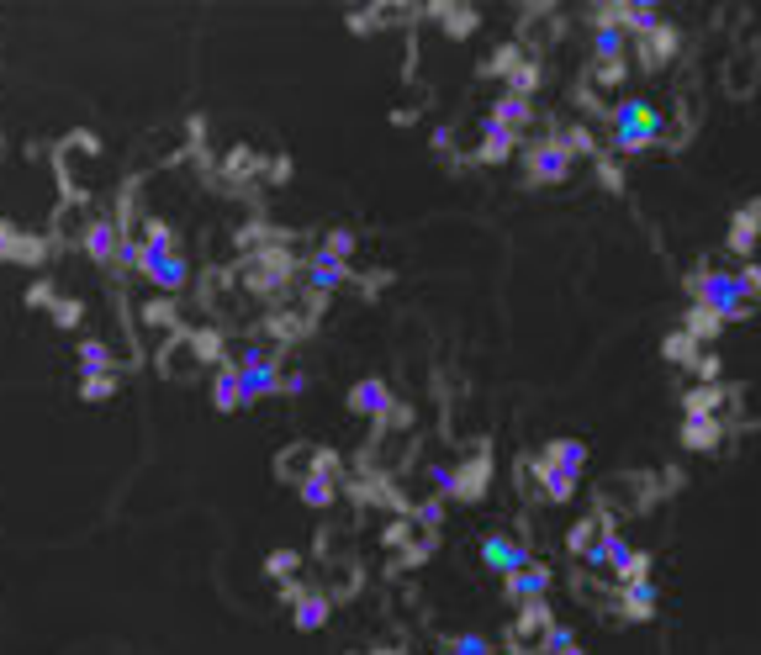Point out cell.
Returning <instances> with one entry per match:
<instances>
[{
	"mask_svg": "<svg viewBox=\"0 0 761 655\" xmlns=\"http://www.w3.org/2000/svg\"><path fill=\"white\" fill-rule=\"evenodd\" d=\"M661 111L651 101H614L608 106V148H614L619 159H635L645 154V148H656L661 143Z\"/></svg>",
	"mask_w": 761,
	"mask_h": 655,
	"instance_id": "cell-1",
	"label": "cell"
},
{
	"mask_svg": "<svg viewBox=\"0 0 761 655\" xmlns=\"http://www.w3.org/2000/svg\"><path fill=\"white\" fill-rule=\"evenodd\" d=\"M688 296L693 307L725 317V323H746L751 317V296H746V280H740V270H693L688 275Z\"/></svg>",
	"mask_w": 761,
	"mask_h": 655,
	"instance_id": "cell-2",
	"label": "cell"
},
{
	"mask_svg": "<svg viewBox=\"0 0 761 655\" xmlns=\"http://www.w3.org/2000/svg\"><path fill=\"white\" fill-rule=\"evenodd\" d=\"M571 164H577V159L566 154V143L555 133H540L524 148V185H534V191H545V185H566Z\"/></svg>",
	"mask_w": 761,
	"mask_h": 655,
	"instance_id": "cell-3",
	"label": "cell"
},
{
	"mask_svg": "<svg viewBox=\"0 0 761 655\" xmlns=\"http://www.w3.org/2000/svg\"><path fill=\"white\" fill-rule=\"evenodd\" d=\"M138 275H148V286H159L164 296H175V291H185V280H191V265H185L180 243H164V249H148L143 243V270Z\"/></svg>",
	"mask_w": 761,
	"mask_h": 655,
	"instance_id": "cell-4",
	"label": "cell"
},
{
	"mask_svg": "<svg viewBox=\"0 0 761 655\" xmlns=\"http://www.w3.org/2000/svg\"><path fill=\"white\" fill-rule=\"evenodd\" d=\"M614 529V518H608L603 508L592 513V518H577L571 523V534H566V550L582 560V566H592V571H603L608 566V550H603V534Z\"/></svg>",
	"mask_w": 761,
	"mask_h": 655,
	"instance_id": "cell-5",
	"label": "cell"
},
{
	"mask_svg": "<svg viewBox=\"0 0 761 655\" xmlns=\"http://www.w3.org/2000/svg\"><path fill=\"white\" fill-rule=\"evenodd\" d=\"M603 550H608V576H614V587L619 582H651V555L635 550V539H624L619 529H608L603 534Z\"/></svg>",
	"mask_w": 761,
	"mask_h": 655,
	"instance_id": "cell-6",
	"label": "cell"
},
{
	"mask_svg": "<svg viewBox=\"0 0 761 655\" xmlns=\"http://www.w3.org/2000/svg\"><path fill=\"white\" fill-rule=\"evenodd\" d=\"M550 624H555L550 603H529V608H518V619H513V629H508V650H513V655H534V650H545Z\"/></svg>",
	"mask_w": 761,
	"mask_h": 655,
	"instance_id": "cell-7",
	"label": "cell"
},
{
	"mask_svg": "<svg viewBox=\"0 0 761 655\" xmlns=\"http://www.w3.org/2000/svg\"><path fill=\"white\" fill-rule=\"evenodd\" d=\"M481 566L497 571V576H508V571L534 566V550L518 534H487V539H481Z\"/></svg>",
	"mask_w": 761,
	"mask_h": 655,
	"instance_id": "cell-8",
	"label": "cell"
},
{
	"mask_svg": "<svg viewBox=\"0 0 761 655\" xmlns=\"http://www.w3.org/2000/svg\"><path fill=\"white\" fill-rule=\"evenodd\" d=\"M550 587H555V571H550V566H524V571H508V576H503V597H508L513 608L550 603Z\"/></svg>",
	"mask_w": 761,
	"mask_h": 655,
	"instance_id": "cell-9",
	"label": "cell"
},
{
	"mask_svg": "<svg viewBox=\"0 0 761 655\" xmlns=\"http://www.w3.org/2000/svg\"><path fill=\"white\" fill-rule=\"evenodd\" d=\"M127 228L117 217H85V233H80V249L96 259V265H117V249H122Z\"/></svg>",
	"mask_w": 761,
	"mask_h": 655,
	"instance_id": "cell-10",
	"label": "cell"
},
{
	"mask_svg": "<svg viewBox=\"0 0 761 655\" xmlns=\"http://www.w3.org/2000/svg\"><path fill=\"white\" fill-rule=\"evenodd\" d=\"M397 407V397H392V386H386L381 376H360L355 386H349V413H360V418H386Z\"/></svg>",
	"mask_w": 761,
	"mask_h": 655,
	"instance_id": "cell-11",
	"label": "cell"
},
{
	"mask_svg": "<svg viewBox=\"0 0 761 655\" xmlns=\"http://www.w3.org/2000/svg\"><path fill=\"white\" fill-rule=\"evenodd\" d=\"M677 53H682V32H677L672 22H661L656 32L635 37V59H640V69H661V64H672Z\"/></svg>",
	"mask_w": 761,
	"mask_h": 655,
	"instance_id": "cell-12",
	"label": "cell"
},
{
	"mask_svg": "<svg viewBox=\"0 0 761 655\" xmlns=\"http://www.w3.org/2000/svg\"><path fill=\"white\" fill-rule=\"evenodd\" d=\"M487 481H492V455L476 449L471 460H455V502H481L487 497Z\"/></svg>",
	"mask_w": 761,
	"mask_h": 655,
	"instance_id": "cell-13",
	"label": "cell"
},
{
	"mask_svg": "<svg viewBox=\"0 0 761 655\" xmlns=\"http://www.w3.org/2000/svg\"><path fill=\"white\" fill-rule=\"evenodd\" d=\"M614 613H619L624 624L656 619V587H651V582H619V587H614Z\"/></svg>",
	"mask_w": 761,
	"mask_h": 655,
	"instance_id": "cell-14",
	"label": "cell"
},
{
	"mask_svg": "<svg viewBox=\"0 0 761 655\" xmlns=\"http://www.w3.org/2000/svg\"><path fill=\"white\" fill-rule=\"evenodd\" d=\"M534 460L550 465V471H571V476H582V471H587V460H592V449H587L582 439H545Z\"/></svg>",
	"mask_w": 761,
	"mask_h": 655,
	"instance_id": "cell-15",
	"label": "cell"
},
{
	"mask_svg": "<svg viewBox=\"0 0 761 655\" xmlns=\"http://www.w3.org/2000/svg\"><path fill=\"white\" fill-rule=\"evenodd\" d=\"M328 613H333V597H328L323 587H307V592L291 603V629H296V634H318V629L328 624Z\"/></svg>",
	"mask_w": 761,
	"mask_h": 655,
	"instance_id": "cell-16",
	"label": "cell"
},
{
	"mask_svg": "<svg viewBox=\"0 0 761 655\" xmlns=\"http://www.w3.org/2000/svg\"><path fill=\"white\" fill-rule=\"evenodd\" d=\"M524 476H534L540 481V497L545 502H555V508H561V502H571L577 497V486H582V476H571V471H550V465H540V460H524Z\"/></svg>",
	"mask_w": 761,
	"mask_h": 655,
	"instance_id": "cell-17",
	"label": "cell"
},
{
	"mask_svg": "<svg viewBox=\"0 0 761 655\" xmlns=\"http://www.w3.org/2000/svg\"><path fill=\"white\" fill-rule=\"evenodd\" d=\"M53 243L48 238H32V233H16L11 222H0V259H22V265H43Z\"/></svg>",
	"mask_w": 761,
	"mask_h": 655,
	"instance_id": "cell-18",
	"label": "cell"
},
{
	"mask_svg": "<svg viewBox=\"0 0 761 655\" xmlns=\"http://www.w3.org/2000/svg\"><path fill=\"white\" fill-rule=\"evenodd\" d=\"M518 154V133H508V127L503 122H481V143H476V159L481 164H508Z\"/></svg>",
	"mask_w": 761,
	"mask_h": 655,
	"instance_id": "cell-19",
	"label": "cell"
},
{
	"mask_svg": "<svg viewBox=\"0 0 761 655\" xmlns=\"http://www.w3.org/2000/svg\"><path fill=\"white\" fill-rule=\"evenodd\" d=\"M302 275H307V291H312V296H333L339 286H349V265H333V259H323V254H307Z\"/></svg>",
	"mask_w": 761,
	"mask_h": 655,
	"instance_id": "cell-20",
	"label": "cell"
},
{
	"mask_svg": "<svg viewBox=\"0 0 761 655\" xmlns=\"http://www.w3.org/2000/svg\"><path fill=\"white\" fill-rule=\"evenodd\" d=\"M487 117H492V122H503L508 133H524V127L534 122V96H513V90H503V96L492 101Z\"/></svg>",
	"mask_w": 761,
	"mask_h": 655,
	"instance_id": "cell-21",
	"label": "cell"
},
{
	"mask_svg": "<svg viewBox=\"0 0 761 655\" xmlns=\"http://www.w3.org/2000/svg\"><path fill=\"white\" fill-rule=\"evenodd\" d=\"M180 344L191 349L196 365H222V328H180Z\"/></svg>",
	"mask_w": 761,
	"mask_h": 655,
	"instance_id": "cell-22",
	"label": "cell"
},
{
	"mask_svg": "<svg viewBox=\"0 0 761 655\" xmlns=\"http://www.w3.org/2000/svg\"><path fill=\"white\" fill-rule=\"evenodd\" d=\"M619 59H629V37H624V27L598 22V27H592V64H619Z\"/></svg>",
	"mask_w": 761,
	"mask_h": 655,
	"instance_id": "cell-23",
	"label": "cell"
},
{
	"mask_svg": "<svg viewBox=\"0 0 761 655\" xmlns=\"http://www.w3.org/2000/svg\"><path fill=\"white\" fill-rule=\"evenodd\" d=\"M212 407H217V413H238V407H244V386H238V365H228V360H222V365L212 370Z\"/></svg>",
	"mask_w": 761,
	"mask_h": 655,
	"instance_id": "cell-24",
	"label": "cell"
},
{
	"mask_svg": "<svg viewBox=\"0 0 761 655\" xmlns=\"http://www.w3.org/2000/svg\"><path fill=\"white\" fill-rule=\"evenodd\" d=\"M550 133L566 143L571 159H598V133H592V122H555Z\"/></svg>",
	"mask_w": 761,
	"mask_h": 655,
	"instance_id": "cell-25",
	"label": "cell"
},
{
	"mask_svg": "<svg viewBox=\"0 0 761 655\" xmlns=\"http://www.w3.org/2000/svg\"><path fill=\"white\" fill-rule=\"evenodd\" d=\"M74 360H80V376H106V370H117V354H111L106 339H80L74 344Z\"/></svg>",
	"mask_w": 761,
	"mask_h": 655,
	"instance_id": "cell-26",
	"label": "cell"
},
{
	"mask_svg": "<svg viewBox=\"0 0 761 655\" xmlns=\"http://www.w3.org/2000/svg\"><path fill=\"white\" fill-rule=\"evenodd\" d=\"M682 449H719V439H725V423L719 418H688L677 428Z\"/></svg>",
	"mask_w": 761,
	"mask_h": 655,
	"instance_id": "cell-27",
	"label": "cell"
},
{
	"mask_svg": "<svg viewBox=\"0 0 761 655\" xmlns=\"http://www.w3.org/2000/svg\"><path fill=\"white\" fill-rule=\"evenodd\" d=\"M296 502H302V508H333V502H339V481L333 476H302L296 481Z\"/></svg>",
	"mask_w": 761,
	"mask_h": 655,
	"instance_id": "cell-28",
	"label": "cell"
},
{
	"mask_svg": "<svg viewBox=\"0 0 761 655\" xmlns=\"http://www.w3.org/2000/svg\"><path fill=\"white\" fill-rule=\"evenodd\" d=\"M434 555H439V534H434V529H418V534H413V539H407V545H402L397 566H402V571H413V566H429Z\"/></svg>",
	"mask_w": 761,
	"mask_h": 655,
	"instance_id": "cell-29",
	"label": "cell"
},
{
	"mask_svg": "<svg viewBox=\"0 0 761 655\" xmlns=\"http://www.w3.org/2000/svg\"><path fill=\"white\" fill-rule=\"evenodd\" d=\"M355 249H360V233H355V228H328L323 243H318V254L333 259V265H349V259H355Z\"/></svg>",
	"mask_w": 761,
	"mask_h": 655,
	"instance_id": "cell-30",
	"label": "cell"
},
{
	"mask_svg": "<svg viewBox=\"0 0 761 655\" xmlns=\"http://www.w3.org/2000/svg\"><path fill=\"white\" fill-rule=\"evenodd\" d=\"M756 228H761V201L740 207L735 228H730V249H735V254H751V249H756Z\"/></svg>",
	"mask_w": 761,
	"mask_h": 655,
	"instance_id": "cell-31",
	"label": "cell"
},
{
	"mask_svg": "<svg viewBox=\"0 0 761 655\" xmlns=\"http://www.w3.org/2000/svg\"><path fill=\"white\" fill-rule=\"evenodd\" d=\"M312 471V444H296V449H281V455H275V476H281V481H302Z\"/></svg>",
	"mask_w": 761,
	"mask_h": 655,
	"instance_id": "cell-32",
	"label": "cell"
},
{
	"mask_svg": "<svg viewBox=\"0 0 761 655\" xmlns=\"http://www.w3.org/2000/svg\"><path fill=\"white\" fill-rule=\"evenodd\" d=\"M661 354H666V360H677V365H698V339L688 328H672V333H666V344H661Z\"/></svg>",
	"mask_w": 761,
	"mask_h": 655,
	"instance_id": "cell-33",
	"label": "cell"
},
{
	"mask_svg": "<svg viewBox=\"0 0 761 655\" xmlns=\"http://www.w3.org/2000/svg\"><path fill=\"white\" fill-rule=\"evenodd\" d=\"M117 370H106V376H80V402H111L117 397Z\"/></svg>",
	"mask_w": 761,
	"mask_h": 655,
	"instance_id": "cell-34",
	"label": "cell"
},
{
	"mask_svg": "<svg viewBox=\"0 0 761 655\" xmlns=\"http://www.w3.org/2000/svg\"><path fill=\"white\" fill-rule=\"evenodd\" d=\"M540 80H545V69L534 64V59H524V64H518V69L508 74V85H503V90H513V96H534V90H540Z\"/></svg>",
	"mask_w": 761,
	"mask_h": 655,
	"instance_id": "cell-35",
	"label": "cell"
},
{
	"mask_svg": "<svg viewBox=\"0 0 761 655\" xmlns=\"http://www.w3.org/2000/svg\"><path fill=\"white\" fill-rule=\"evenodd\" d=\"M682 328H688L698 344H709V339H719V333H725V317H714V312L693 307V312H688V323H682Z\"/></svg>",
	"mask_w": 761,
	"mask_h": 655,
	"instance_id": "cell-36",
	"label": "cell"
},
{
	"mask_svg": "<svg viewBox=\"0 0 761 655\" xmlns=\"http://www.w3.org/2000/svg\"><path fill=\"white\" fill-rule=\"evenodd\" d=\"M429 11H434L455 37H471V32H476V11H471V6H429Z\"/></svg>",
	"mask_w": 761,
	"mask_h": 655,
	"instance_id": "cell-37",
	"label": "cell"
},
{
	"mask_svg": "<svg viewBox=\"0 0 761 655\" xmlns=\"http://www.w3.org/2000/svg\"><path fill=\"white\" fill-rule=\"evenodd\" d=\"M518 64H524V53H518V43H503V48H497L487 64H481V74H497V80H508V74H513Z\"/></svg>",
	"mask_w": 761,
	"mask_h": 655,
	"instance_id": "cell-38",
	"label": "cell"
},
{
	"mask_svg": "<svg viewBox=\"0 0 761 655\" xmlns=\"http://www.w3.org/2000/svg\"><path fill=\"white\" fill-rule=\"evenodd\" d=\"M407 518H413V529H434V534H439V523H444V497L413 502V508H407Z\"/></svg>",
	"mask_w": 761,
	"mask_h": 655,
	"instance_id": "cell-39",
	"label": "cell"
},
{
	"mask_svg": "<svg viewBox=\"0 0 761 655\" xmlns=\"http://www.w3.org/2000/svg\"><path fill=\"white\" fill-rule=\"evenodd\" d=\"M545 655H587L577 645V629L571 624H550V640H545Z\"/></svg>",
	"mask_w": 761,
	"mask_h": 655,
	"instance_id": "cell-40",
	"label": "cell"
},
{
	"mask_svg": "<svg viewBox=\"0 0 761 655\" xmlns=\"http://www.w3.org/2000/svg\"><path fill=\"white\" fill-rule=\"evenodd\" d=\"M444 650H450V655H497L487 634H450V640H444Z\"/></svg>",
	"mask_w": 761,
	"mask_h": 655,
	"instance_id": "cell-41",
	"label": "cell"
},
{
	"mask_svg": "<svg viewBox=\"0 0 761 655\" xmlns=\"http://www.w3.org/2000/svg\"><path fill=\"white\" fill-rule=\"evenodd\" d=\"M143 323L148 328H175V296H154V302H143Z\"/></svg>",
	"mask_w": 761,
	"mask_h": 655,
	"instance_id": "cell-42",
	"label": "cell"
},
{
	"mask_svg": "<svg viewBox=\"0 0 761 655\" xmlns=\"http://www.w3.org/2000/svg\"><path fill=\"white\" fill-rule=\"evenodd\" d=\"M296 571H302V555H296V550H275L265 560V576H275V582H291Z\"/></svg>",
	"mask_w": 761,
	"mask_h": 655,
	"instance_id": "cell-43",
	"label": "cell"
},
{
	"mask_svg": "<svg viewBox=\"0 0 761 655\" xmlns=\"http://www.w3.org/2000/svg\"><path fill=\"white\" fill-rule=\"evenodd\" d=\"M339 471H344L339 449H328V444H312V471H307V476H333V481H339Z\"/></svg>",
	"mask_w": 761,
	"mask_h": 655,
	"instance_id": "cell-44",
	"label": "cell"
},
{
	"mask_svg": "<svg viewBox=\"0 0 761 655\" xmlns=\"http://www.w3.org/2000/svg\"><path fill=\"white\" fill-rule=\"evenodd\" d=\"M429 486H434V497L450 502L455 497V460H434L429 465Z\"/></svg>",
	"mask_w": 761,
	"mask_h": 655,
	"instance_id": "cell-45",
	"label": "cell"
},
{
	"mask_svg": "<svg viewBox=\"0 0 761 655\" xmlns=\"http://www.w3.org/2000/svg\"><path fill=\"white\" fill-rule=\"evenodd\" d=\"M624 74H629V59H619V64H587L592 85H624Z\"/></svg>",
	"mask_w": 761,
	"mask_h": 655,
	"instance_id": "cell-46",
	"label": "cell"
},
{
	"mask_svg": "<svg viewBox=\"0 0 761 655\" xmlns=\"http://www.w3.org/2000/svg\"><path fill=\"white\" fill-rule=\"evenodd\" d=\"M22 302H27L32 312H37V307H48V312H53V302H59V286H53V280H32Z\"/></svg>",
	"mask_w": 761,
	"mask_h": 655,
	"instance_id": "cell-47",
	"label": "cell"
},
{
	"mask_svg": "<svg viewBox=\"0 0 761 655\" xmlns=\"http://www.w3.org/2000/svg\"><path fill=\"white\" fill-rule=\"evenodd\" d=\"M80 317H85V302H80V296H59V302H53V323H59V328H74Z\"/></svg>",
	"mask_w": 761,
	"mask_h": 655,
	"instance_id": "cell-48",
	"label": "cell"
},
{
	"mask_svg": "<svg viewBox=\"0 0 761 655\" xmlns=\"http://www.w3.org/2000/svg\"><path fill=\"white\" fill-rule=\"evenodd\" d=\"M259 259H270V265H275V275H286V270H291L286 259H281V249H270V254H259ZM249 286H254V291H270V286H281V280H270V275L249 270Z\"/></svg>",
	"mask_w": 761,
	"mask_h": 655,
	"instance_id": "cell-49",
	"label": "cell"
},
{
	"mask_svg": "<svg viewBox=\"0 0 761 655\" xmlns=\"http://www.w3.org/2000/svg\"><path fill=\"white\" fill-rule=\"evenodd\" d=\"M138 238L148 243V249H164V243H175V228H170V222H159V217H148Z\"/></svg>",
	"mask_w": 761,
	"mask_h": 655,
	"instance_id": "cell-50",
	"label": "cell"
},
{
	"mask_svg": "<svg viewBox=\"0 0 761 655\" xmlns=\"http://www.w3.org/2000/svg\"><path fill=\"white\" fill-rule=\"evenodd\" d=\"M307 386H312V376H307L302 365H296V370H281V386H275V397H302Z\"/></svg>",
	"mask_w": 761,
	"mask_h": 655,
	"instance_id": "cell-51",
	"label": "cell"
},
{
	"mask_svg": "<svg viewBox=\"0 0 761 655\" xmlns=\"http://www.w3.org/2000/svg\"><path fill=\"white\" fill-rule=\"evenodd\" d=\"M117 265H122V270H143V238H138V233H127V238H122Z\"/></svg>",
	"mask_w": 761,
	"mask_h": 655,
	"instance_id": "cell-52",
	"label": "cell"
},
{
	"mask_svg": "<svg viewBox=\"0 0 761 655\" xmlns=\"http://www.w3.org/2000/svg\"><path fill=\"white\" fill-rule=\"evenodd\" d=\"M598 180L608 185V191H619L624 175H619V159H598Z\"/></svg>",
	"mask_w": 761,
	"mask_h": 655,
	"instance_id": "cell-53",
	"label": "cell"
},
{
	"mask_svg": "<svg viewBox=\"0 0 761 655\" xmlns=\"http://www.w3.org/2000/svg\"><path fill=\"white\" fill-rule=\"evenodd\" d=\"M740 280H746V296L761 302V265H740Z\"/></svg>",
	"mask_w": 761,
	"mask_h": 655,
	"instance_id": "cell-54",
	"label": "cell"
},
{
	"mask_svg": "<svg viewBox=\"0 0 761 655\" xmlns=\"http://www.w3.org/2000/svg\"><path fill=\"white\" fill-rule=\"evenodd\" d=\"M265 180H275V185L291 180V159H270V164H265Z\"/></svg>",
	"mask_w": 761,
	"mask_h": 655,
	"instance_id": "cell-55",
	"label": "cell"
},
{
	"mask_svg": "<svg viewBox=\"0 0 761 655\" xmlns=\"http://www.w3.org/2000/svg\"><path fill=\"white\" fill-rule=\"evenodd\" d=\"M302 592H307V587H302V582H296V576H291V582H281V603L291 608V603H296V597H302Z\"/></svg>",
	"mask_w": 761,
	"mask_h": 655,
	"instance_id": "cell-56",
	"label": "cell"
},
{
	"mask_svg": "<svg viewBox=\"0 0 761 655\" xmlns=\"http://www.w3.org/2000/svg\"><path fill=\"white\" fill-rule=\"evenodd\" d=\"M370 655H402V650H370Z\"/></svg>",
	"mask_w": 761,
	"mask_h": 655,
	"instance_id": "cell-57",
	"label": "cell"
}]
</instances>
